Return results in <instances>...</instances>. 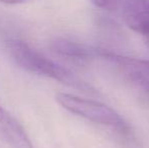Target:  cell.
Returning a JSON list of instances; mask_svg holds the SVG:
<instances>
[{"instance_id":"ba28073f","label":"cell","mask_w":149,"mask_h":148,"mask_svg":"<svg viewBox=\"0 0 149 148\" xmlns=\"http://www.w3.org/2000/svg\"><path fill=\"white\" fill-rule=\"evenodd\" d=\"M31 1H35V0H0V3L6 4V5H18V4L29 3Z\"/></svg>"},{"instance_id":"5b68a950","label":"cell","mask_w":149,"mask_h":148,"mask_svg":"<svg viewBox=\"0 0 149 148\" xmlns=\"http://www.w3.org/2000/svg\"><path fill=\"white\" fill-rule=\"evenodd\" d=\"M51 49L57 55L78 64H86L97 59L100 51V48L64 38H58L52 41Z\"/></svg>"},{"instance_id":"3957f363","label":"cell","mask_w":149,"mask_h":148,"mask_svg":"<svg viewBox=\"0 0 149 148\" xmlns=\"http://www.w3.org/2000/svg\"><path fill=\"white\" fill-rule=\"evenodd\" d=\"M98 59L112 65L115 71L130 86L149 99V61L119 55L104 49L98 52Z\"/></svg>"},{"instance_id":"7a4b0ae2","label":"cell","mask_w":149,"mask_h":148,"mask_svg":"<svg viewBox=\"0 0 149 148\" xmlns=\"http://www.w3.org/2000/svg\"><path fill=\"white\" fill-rule=\"evenodd\" d=\"M56 101L67 112L98 125L127 133L129 126L121 116L109 106L90 99L77 97L71 93L58 92Z\"/></svg>"},{"instance_id":"52a82bcc","label":"cell","mask_w":149,"mask_h":148,"mask_svg":"<svg viewBox=\"0 0 149 148\" xmlns=\"http://www.w3.org/2000/svg\"><path fill=\"white\" fill-rule=\"evenodd\" d=\"M95 7L102 10H115L125 2V0H90Z\"/></svg>"},{"instance_id":"277c9868","label":"cell","mask_w":149,"mask_h":148,"mask_svg":"<svg viewBox=\"0 0 149 148\" xmlns=\"http://www.w3.org/2000/svg\"><path fill=\"white\" fill-rule=\"evenodd\" d=\"M122 13L125 24L143 37L149 49V0H125Z\"/></svg>"},{"instance_id":"8992f818","label":"cell","mask_w":149,"mask_h":148,"mask_svg":"<svg viewBox=\"0 0 149 148\" xmlns=\"http://www.w3.org/2000/svg\"><path fill=\"white\" fill-rule=\"evenodd\" d=\"M0 140L11 148H35L24 127L2 107H0Z\"/></svg>"},{"instance_id":"6da1fadb","label":"cell","mask_w":149,"mask_h":148,"mask_svg":"<svg viewBox=\"0 0 149 148\" xmlns=\"http://www.w3.org/2000/svg\"><path fill=\"white\" fill-rule=\"evenodd\" d=\"M6 49L12 61L29 73L52 79L85 92H94L91 85L77 77L67 68L48 58L26 42L10 40L7 43Z\"/></svg>"}]
</instances>
